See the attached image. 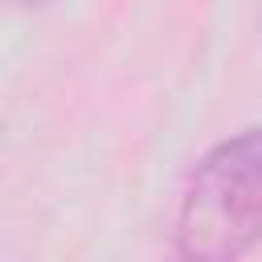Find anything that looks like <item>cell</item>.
Listing matches in <instances>:
<instances>
[{"label":"cell","instance_id":"6da1fadb","mask_svg":"<svg viewBox=\"0 0 262 262\" xmlns=\"http://www.w3.org/2000/svg\"><path fill=\"white\" fill-rule=\"evenodd\" d=\"M262 229V143L246 127L196 168L176 217V250L192 262H233Z\"/></svg>","mask_w":262,"mask_h":262},{"label":"cell","instance_id":"7a4b0ae2","mask_svg":"<svg viewBox=\"0 0 262 262\" xmlns=\"http://www.w3.org/2000/svg\"><path fill=\"white\" fill-rule=\"evenodd\" d=\"M12 4H41V0H12Z\"/></svg>","mask_w":262,"mask_h":262}]
</instances>
